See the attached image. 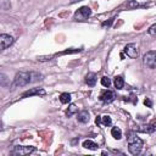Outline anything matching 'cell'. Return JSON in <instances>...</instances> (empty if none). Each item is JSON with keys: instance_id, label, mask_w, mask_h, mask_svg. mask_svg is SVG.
<instances>
[{"instance_id": "6da1fadb", "label": "cell", "mask_w": 156, "mask_h": 156, "mask_svg": "<svg viewBox=\"0 0 156 156\" xmlns=\"http://www.w3.org/2000/svg\"><path fill=\"white\" fill-rule=\"evenodd\" d=\"M41 76L35 73V72H18L16 76H15V79H13V84L12 87L16 88V87H24L29 83H33L38 79H41L40 78Z\"/></svg>"}, {"instance_id": "7a4b0ae2", "label": "cell", "mask_w": 156, "mask_h": 156, "mask_svg": "<svg viewBox=\"0 0 156 156\" xmlns=\"http://www.w3.org/2000/svg\"><path fill=\"white\" fill-rule=\"evenodd\" d=\"M143 149V140L135 135L134 133H130L128 136V150L132 155H138L140 154Z\"/></svg>"}, {"instance_id": "3957f363", "label": "cell", "mask_w": 156, "mask_h": 156, "mask_svg": "<svg viewBox=\"0 0 156 156\" xmlns=\"http://www.w3.org/2000/svg\"><path fill=\"white\" fill-rule=\"evenodd\" d=\"M90 15H91L90 7H88V6H82L80 9H78V10L74 12L73 18H74L76 21H85V20H88V17H89Z\"/></svg>"}, {"instance_id": "277c9868", "label": "cell", "mask_w": 156, "mask_h": 156, "mask_svg": "<svg viewBox=\"0 0 156 156\" xmlns=\"http://www.w3.org/2000/svg\"><path fill=\"white\" fill-rule=\"evenodd\" d=\"M144 63L149 67V68H155L156 67V51H149L144 55L143 57Z\"/></svg>"}, {"instance_id": "5b68a950", "label": "cell", "mask_w": 156, "mask_h": 156, "mask_svg": "<svg viewBox=\"0 0 156 156\" xmlns=\"http://www.w3.org/2000/svg\"><path fill=\"white\" fill-rule=\"evenodd\" d=\"M35 150L37 149L34 146H21V145H18V146H15V149L12 150V155H20V156L28 155V154L34 152Z\"/></svg>"}, {"instance_id": "8992f818", "label": "cell", "mask_w": 156, "mask_h": 156, "mask_svg": "<svg viewBox=\"0 0 156 156\" xmlns=\"http://www.w3.org/2000/svg\"><path fill=\"white\" fill-rule=\"evenodd\" d=\"M124 54L128 56V57H130V58H135V57H138V48H136V45L135 44H133V43H130V44H127L126 46H124Z\"/></svg>"}, {"instance_id": "52a82bcc", "label": "cell", "mask_w": 156, "mask_h": 156, "mask_svg": "<svg viewBox=\"0 0 156 156\" xmlns=\"http://www.w3.org/2000/svg\"><path fill=\"white\" fill-rule=\"evenodd\" d=\"M99 99H100L102 102L108 104V102L113 101V99H115V93H113L112 90H108V89L102 90L101 94H100V96H99Z\"/></svg>"}, {"instance_id": "ba28073f", "label": "cell", "mask_w": 156, "mask_h": 156, "mask_svg": "<svg viewBox=\"0 0 156 156\" xmlns=\"http://www.w3.org/2000/svg\"><path fill=\"white\" fill-rule=\"evenodd\" d=\"M12 43H13V38L11 35H9V34H1L0 35V48H1V50L7 49Z\"/></svg>"}, {"instance_id": "9c48e42d", "label": "cell", "mask_w": 156, "mask_h": 156, "mask_svg": "<svg viewBox=\"0 0 156 156\" xmlns=\"http://www.w3.org/2000/svg\"><path fill=\"white\" fill-rule=\"evenodd\" d=\"M95 122H96L98 126H100V127L104 128V127H110L111 123H112V119H111L110 116L104 115V116H98L96 119H95Z\"/></svg>"}, {"instance_id": "30bf717a", "label": "cell", "mask_w": 156, "mask_h": 156, "mask_svg": "<svg viewBox=\"0 0 156 156\" xmlns=\"http://www.w3.org/2000/svg\"><path fill=\"white\" fill-rule=\"evenodd\" d=\"M136 130L143 132V133H154L156 132V121H152L151 123L145 124V126H140L139 128H136Z\"/></svg>"}, {"instance_id": "8fae6325", "label": "cell", "mask_w": 156, "mask_h": 156, "mask_svg": "<svg viewBox=\"0 0 156 156\" xmlns=\"http://www.w3.org/2000/svg\"><path fill=\"white\" fill-rule=\"evenodd\" d=\"M32 95H45V90L41 88H32V89L24 91L22 94V98H27V96H32Z\"/></svg>"}, {"instance_id": "7c38bea8", "label": "cell", "mask_w": 156, "mask_h": 156, "mask_svg": "<svg viewBox=\"0 0 156 156\" xmlns=\"http://www.w3.org/2000/svg\"><path fill=\"white\" fill-rule=\"evenodd\" d=\"M89 118H90V117H89V112L85 111V110L78 112V115H77V119H78V122H80V123H87V122H89Z\"/></svg>"}, {"instance_id": "4fadbf2b", "label": "cell", "mask_w": 156, "mask_h": 156, "mask_svg": "<svg viewBox=\"0 0 156 156\" xmlns=\"http://www.w3.org/2000/svg\"><path fill=\"white\" fill-rule=\"evenodd\" d=\"M85 83L89 85V87H94L95 83H96V74L93 73V72H89L87 76H85Z\"/></svg>"}, {"instance_id": "5bb4252c", "label": "cell", "mask_w": 156, "mask_h": 156, "mask_svg": "<svg viewBox=\"0 0 156 156\" xmlns=\"http://www.w3.org/2000/svg\"><path fill=\"white\" fill-rule=\"evenodd\" d=\"M113 84H115L116 89H118V90L123 89V87H124V79H123V77L122 76H116L115 77V80H113Z\"/></svg>"}, {"instance_id": "9a60e30c", "label": "cell", "mask_w": 156, "mask_h": 156, "mask_svg": "<svg viewBox=\"0 0 156 156\" xmlns=\"http://www.w3.org/2000/svg\"><path fill=\"white\" fill-rule=\"evenodd\" d=\"M83 147L89 149V150H96L99 146H98V144H95V143L91 141V140H84V141H83Z\"/></svg>"}, {"instance_id": "2e32d148", "label": "cell", "mask_w": 156, "mask_h": 156, "mask_svg": "<svg viewBox=\"0 0 156 156\" xmlns=\"http://www.w3.org/2000/svg\"><path fill=\"white\" fill-rule=\"evenodd\" d=\"M111 135H112L115 139L119 140V139L122 138V130H121L118 127H113V128L111 129Z\"/></svg>"}, {"instance_id": "e0dca14e", "label": "cell", "mask_w": 156, "mask_h": 156, "mask_svg": "<svg viewBox=\"0 0 156 156\" xmlns=\"http://www.w3.org/2000/svg\"><path fill=\"white\" fill-rule=\"evenodd\" d=\"M60 101L62 104H69L71 102V94L69 93H62L60 95Z\"/></svg>"}, {"instance_id": "ac0fdd59", "label": "cell", "mask_w": 156, "mask_h": 156, "mask_svg": "<svg viewBox=\"0 0 156 156\" xmlns=\"http://www.w3.org/2000/svg\"><path fill=\"white\" fill-rule=\"evenodd\" d=\"M78 111V107L74 105V104H71L69 106H68V108H67V111H66V115L69 117V116H72V115H74L76 112Z\"/></svg>"}, {"instance_id": "d6986e66", "label": "cell", "mask_w": 156, "mask_h": 156, "mask_svg": "<svg viewBox=\"0 0 156 156\" xmlns=\"http://www.w3.org/2000/svg\"><path fill=\"white\" fill-rule=\"evenodd\" d=\"M101 84H102L105 88H108V87H110V84H111V79H110L108 77H106V76H105V77H102V78H101Z\"/></svg>"}, {"instance_id": "ffe728a7", "label": "cell", "mask_w": 156, "mask_h": 156, "mask_svg": "<svg viewBox=\"0 0 156 156\" xmlns=\"http://www.w3.org/2000/svg\"><path fill=\"white\" fill-rule=\"evenodd\" d=\"M147 32H149V34H151V35H156V23L152 24V26H150V28L147 29Z\"/></svg>"}, {"instance_id": "44dd1931", "label": "cell", "mask_w": 156, "mask_h": 156, "mask_svg": "<svg viewBox=\"0 0 156 156\" xmlns=\"http://www.w3.org/2000/svg\"><path fill=\"white\" fill-rule=\"evenodd\" d=\"M144 104H145L147 107H152V101H151L149 98H146V99L144 100Z\"/></svg>"}, {"instance_id": "7402d4cb", "label": "cell", "mask_w": 156, "mask_h": 156, "mask_svg": "<svg viewBox=\"0 0 156 156\" xmlns=\"http://www.w3.org/2000/svg\"><path fill=\"white\" fill-rule=\"evenodd\" d=\"M136 6H138V2H135V1H130L127 4V7H136Z\"/></svg>"}, {"instance_id": "603a6c76", "label": "cell", "mask_w": 156, "mask_h": 156, "mask_svg": "<svg viewBox=\"0 0 156 156\" xmlns=\"http://www.w3.org/2000/svg\"><path fill=\"white\" fill-rule=\"evenodd\" d=\"M78 1H82V0H71V4H76V2H78Z\"/></svg>"}]
</instances>
